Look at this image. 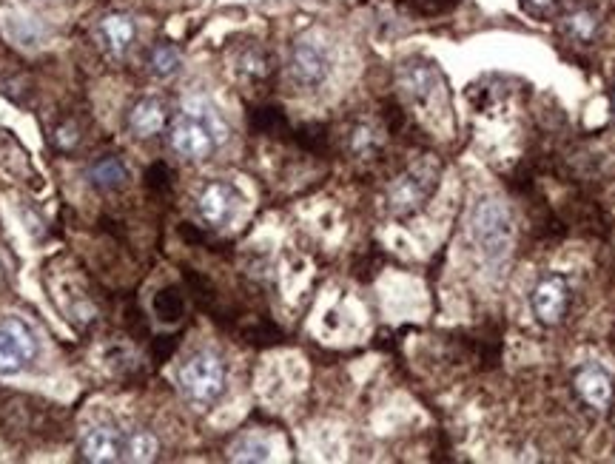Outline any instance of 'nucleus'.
I'll return each instance as SVG.
<instances>
[{
  "label": "nucleus",
  "instance_id": "nucleus-1",
  "mask_svg": "<svg viewBox=\"0 0 615 464\" xmlns=\"http://www.w3.org/2000/svg\"><path fill=\"white\" fill-rule=\"evenodd\" d=\"M225 140V123L205 103H191L168 123V143L180 157L203 163Z\"/></svg>",
  "mask_w": 615,
  "mask_h": 464
},
{
  "label": "nucleus",
  "instance_id": "nucleus-2",
  "mask_svg": "<svg viewBox=\"0 0 615 464\" xmlns=\"http://www.w3.org/2000/svg\"><path fill=\"white\" fill-rule=\"evenodd\" d=\"M177 385L188 402L197 410L214 408L228 388V368L225 359L214 351H197L180 365Z\"/></svg>",
  "mask_w": 615,
  "mask_h": 464
},
{
  "label": "nucleus",
  "instance_id": "nucleus-3",
  "mask_svg": "<svg viewBox=\"0 0 615 464\" xmlns=\"http://www.w3.org/2000/svg\"><path fill=\"white\" fill-rule=\"evenodd\" d=\"M470 240L487 262L502 260L513 242V214L496 197H482L470 211Z\"/></svg>",
  "mask_w": 615,
  "mask_h": 464
},
{
  "label": "nucleus",
  "instance_id": "nucleus-4",
  "mask_svg": "<svg viewBox=\"0 0 615 464\" xmlns=\"http://www.w3.org/2000/svg\"><path fill=\"white\" fill-rule=\"evenodd\" d=\"M436 186H439V166L433 160H422V163L410 166L388 188V211L399 220L413 217L419 208H425Z\"/></svg>",
  "mask_w": 615,
  "mask_h": 464
},
{
  "label": "nucleus",
  "instance_id": "nucleus-5",
  "mask_svg": "<svg viewBox=\"0 0 615 464\" xmlns=\"http://www.w3.org/2000/svg\"><path fill=\"white\" fill-rule=\"evenodd\" d=\"M38 356V334L20 316L0 319V376H18Z\"/></svg>",
  "mask_w": 615,
  "mask_h": 464
},
{
  "label": "nucleus",
  "instance_id": "nucleus-6",
  "mask_svg": "<svg viewBox=\"0 0 615 464\" xmlns=\"http://www.w3.org/2000/svg\"><path fill=\"white\" fill-rule=\"evenodd\" d=\"M334 69L331 49L317 38H299L288 55V75L299 89H319Z\"/></svg>",
  "mask_w": 615,
  "mask_h": 464
},
{
  "label": "nucleus",
  "instance_id": "nucleus-7",
  "mask_svg": "<svg viewBox=\"0 0 615 464\" xmlns=\"http://www.w3.org/2000/svg\"><path fill=\"white\" fill-rule=\"evenodd\" d=\"M570 297H573L570 282L561 274H547V277H541L536 282V288L530 294V305H533V314H536L541 325L556 328L570 311Z\"/></svg>",
  "mask_w": 615,
  "mask_h": 464
},
{
  "label": "nucleus",
  "instance_id": "nucleus-8",
  "mask_svg": "<svg viewBox=\"0 0 615 464\" xmlns=\"http://www.w3.org/2000/svg\"><path fill=\"white\" fill-rule=\"evenodd\" d=\"M237 208H240V191L225 180L205 183L197 197V214L208 228H223L231 223Z\"/></svg>",
  "mask_w": 615,
  "mask_h": 464
},
{
  "label": "nucleus",
  "instance_id": "nucleus-9",
  "mask_svg": "<svg viewBox=\"0 0 615 464\" xmlns=\"http://www.w3.org/2000/svg\"><path fill=\"white\" fill-rule=\"evenodd\" d=\"M129 445V430L114 425H94L80 439V456L86 462H123Z\"/></svg>",
  "mask_w": 615,
  "mask_h": 464
},
{
  "label": "nucleus",
  "instance_id": "nucleus-10",
  "mask_svg": "<svg viewBox=\"0 0 615 464\" xmlns=\"http://www.w3.org/2000/svg\"><path fill=\"white\" fill-rule=\"evenodd\" d=\"M573 385H576V393L596 410H607L613 405V376L604 371L598 362H587L581 365L573 376Z\"/></svg>",
  "mask_w": 615,
  "mask_h": 464
},
{
  "label": "nucleus",
  "instance_id": "nucleus-11",
  "mask_svg": "<svg viewBox=\"0 0 615 464\" xmlns=\"http://www.w3.org/2000/svg\"><path fill=\"white\" fill-rule=\"evenodd\" d=\"M97 38L109 57H126L137 43V20L126 12H112L97 23Z\"/></svg>",
  "mask_w": 615,
  "mask_h": 464
},
{
  "label": "nucleus",
  "instance_id": "nucleus-12",
  "mask_svg": "<svg viewBox=\"0 0 615 464\" xmlns=\"http://www.w3.org/2000/svg\"><path fill=\"white\" fill-rule=\"evenodd\" d=\"M399 86L413 103H428L430 94L439 86V72L425 57H410L399 66Z\"/></svg>",
  "mask_w": 615,
  "mask_h": 464
},
{
  "label": "nucleus",
  "instance_id": "nucleus-13",
  "mask_svg": "<svg viewBox=\"0 0 615 464\" xmlns=\"http://www.w3.org/2000/svg\"><path fill=\"white\" fill-rule=\"evenodd\" d=\"M168 126V112L163 106V100L157 97H143L131 106L129 112V131L140 140H149V137H157L160 131Z\"/></svg>",
  "mask_w": 615,
  "mask_h": 464
},
{
  "label": "nucleus",
  "instance_id": "nucleus-14",
  "mask_svg": "<svg viewBox=\"0 0 615 464\" xmlns=\"http://www.w3.org/2000/svg\"><path fill=\"white\" fill-rule=\"evenodd\" d=\"M129 183V168L117 154H100L89 163V186L100 194H114Z\"/></svg>",
  "mask_w": 615,
  "mask_h": 464
},
{
  "label": "nucleus",
  "instance_id": "nucleus-15",
  "mask_svg": "<svg viewBox=\"0 0 615 464\" xmlns=\"http://www.w3.org/2000/svg\"><path fill=\"white\" fill-rule=\"evenodd\" d=\"M234 69H237V75L245 77L248 83H262V80L271 77L274 63H271V55H268L262 46L248 43V46H243V49L237 52V57H234Z\"/></svg>",
  "mask_w": 615,
  "mask_h": 464
},
{
  "label": "nucleus",
  "instance_id": "nucleus-16",
  "mask_svg": "<svg viewBox=\"0 0 615 464\" xmlns=\"http://www.w3.org/2000/svg\"><path fill=\"white\" fill-rule=\"evenodd\" d=\"M561 29H564V35L570 40H576V43H584V46H587V43H593V40L598 38L601 20H598V15L593 9L578 6V9L567 12V15L561 18Z\"/></svg>",
  "mask_w": 615,
  "mask_h": 464
},
{
  "label": "nucleus",
  "instance_id": "nucleus-17",
  "mask_svg": "<svg viewBox=\"0 0 615 464\" xmlns=\"http://www.w3.org/2000/svg\"><path fill=\"white\" fill-rule=\"evenodd\" d=\"M151 311L163 325H177L186 316V294L177 285H166L151 299Z\"/></svg>",
  "mask_w": 615,
  "mask_h": 464
},
{
  "label": "nucleus",
  "instance_id": "nucleus-18",
  "mask_svg": "<svg viewBox=\"0 0 615 464\" xmlns=\"http://www.w3.org/2000/svg\"><path fill=\"white\" fill-rule=\"evenodd\" d=\"M183 69V55L174 43L168 40H160L149 49V72L160 80H168Z\"/></svg>",
  "mask_w": 615,
  "mask_h": 464
},
{
  "label": "nucleus",
  "instance_id": "nucleus-19",
  "mask_svg": "<svg viewBox=\"0 0 615 464\" xmlns=\"http://www.w3.org/2000/svg\"><path fill=\"white\" fill-rule=\"evenodd\" d=\"M379 149H382V137H379V129L371 123H359L348 134V151L359 160H368L373 154H379Z\"/></svg>",
  "mask_w": 615,
  "mask_h": 464
},
{
  "label": "nucleus",
  "instance_id": "nucleus-20",
  "mask_svg": "<svg viewBox=\"0 0 615 464\" xmlns=\"http://www.w3.org/2000/svg\"><path fill=\"white\" fill-rule=\"evenodd\" d=\"M160 453V442L151 430H143V427H134L129 430V445H126V459L131 462H151L157 459Z\"/></svg>",
  "mask_w": 615,
  "mask_h": 464
},
{
  "label": "nucleus",
  "instance_id": "nucleus-21",
  "mask_svg": "<svg viewBox=\"0 0 615 464\" xmlns=\"http://www.w3.org/2000/svg\"><path fill=\"white\" fill-rule=\"evenodd\" d=\"M251 129L257 134H288L291 126H288V117L282 112L280 106H260L251 112Z\"/></svg>",
  "mask_w": 615,
  "mask_h": 464
},
{
  "label": "nucleus",
  "instance_id": "nucleus-22",
  "mask_svg": "<svg viewBox=\"0 0 615 464\" xmlns=\"http://www.w3.org/2000/svg\"><path fill=\"white\" fill-rule=\"evenodd\" d=\"M234 462H268L271 459V445L262 442L257 436H243L237 445L231 447Z\"/></svg>",
  "mask_w": 615,
  "mask_h": 464
},
{
  "label": "nucleus",
  "instance_id": "nucleus-23",
  "mask_svg": "<svg viewBox=\"0 0 615 464\" xmlns=\"http://www.w3.org/2000/svg\"><path fill=\"white\" fill-rule=\"evenodd\" d=\"M462 0H399V6H405L408 12L419 18H433V15H445L453 6H459Z\"/></svg>",
  "mask_w": 615,
  "mask_h": 464
},
{
  "label": "nucleus",
  "instance_id": "nucleus-24",
  "mask_svg": "<svg viewBox=\"0 0 615 464\" xmlns=\"http://www.w3.org/2000/svg\"><path fill=\"white\" fill-rule=\"evenodd\" d=\"M146 183H149L154 194H168L174 186V174H171V168L166 163H154L149 168V174H146Z\"/></svg>",
  "mask_w": 615,
  "mask_h": 464
},
{
  "label": "nucleus",
  "instance_id": "nucleus-25",
  "mask_svg": "<svg viewBox=\"0 0 615 464\" xmlns=\"http://www.w3.org/2000/svg\"><path fill=\"white\" fill-rule=\"evenodd\" d=\"M297 143L299 146H305L308 151H322L325 149V143H328V134H325L322 126H302V129L297 131Z\"/></svg>",
  "mask_w": 615,
  "mask_h": 464
},
{
  "label": "nucleus",
  "instance_id": "nucleus-26",
  "mask_svg": "<svg viewBox=\"0 0 615 464\" xmlns=\"http://www.w3.org/2000/svg\"><path fill=\"white\" fill-rule=\"evenodd\" d=\"M55 143H57V149H63V151L75 149L77 143H80V134H77V126H72V123L60 126V129H57V134H55Z\"/></svg>",
  "mask_w": 615,
  "mask_h": 464
},
{
  "label": "nucleus",
  "instance_id": "nucleus-27",
  "mask_svg": "<svg viewBox=\"0 0 615 464\" xmlns=\"http://www.w3.org/2000/svg\"><path fill=\"white\" fill-rule=\"evenodd\" d=\"M522 6L530 15H547L550 9H556V0H522Z\"/></svg>",
  "mask_w": 615,
  "mask_h": 464
}]
</instances>
